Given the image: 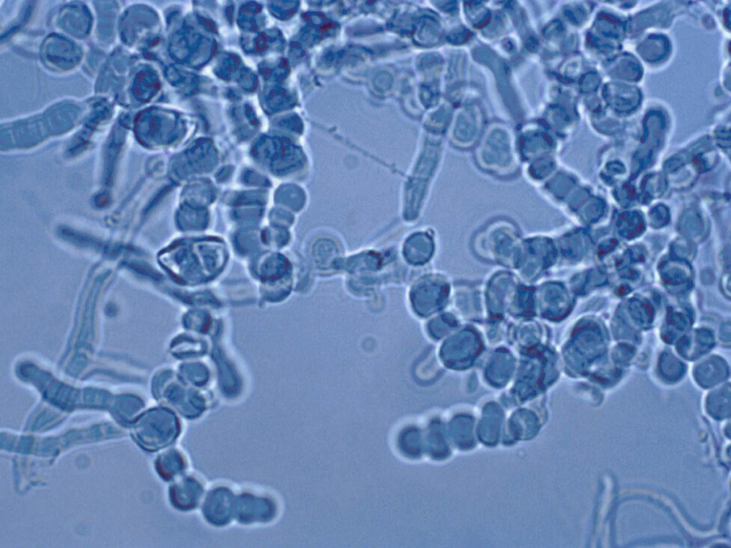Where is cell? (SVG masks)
<instances>
[{"instance_id": "3957f363", "label": "cell", "mask_w": 731, "mask_h": 548, "mask_svg": "<svg viewBox=\"0 0 731 548\" xmlns=\"http://www.w3.org/2000/svg\"><path fill=\"white\" fill-rule=\"evenodd\" d=\"M144 428V439L152 448L163 447L174 442L180 435L178 420L171 413L160 411L154 413Z\"/></svg>"}, {"instance_id": "6da1fadb", "label": "cell", "mask_w": 731, "mask_h": 548, "mask_svg": "<svg viewBox=\"0 0 731 548\" xmlns=\"http://www.w3.org/2000/svg\"><path fill=\"white\" fill-rule=\"evenodd\" d=\"M275 500L264 494L243 492L235 497L233 518L243 524L267 523L276 516Z\"/></svg>"}, {"instance_id": "277c9868", "label": "cell", "mask_w": 731, "mask_h": 548, "mask_svg": "<svg viewBox=\"0 0 731 548\" xmlns=\"http://www.w3.org/2000/svg\"><path fill=\"white\" fill-rule=\"evenodd\" d=\"M203 493L201 482L193 476H186L170 488L172 505L180 511H190L196 507Z\"/></svg>"}, {"instance_id": "5b68a950", "label": "cell", "mask_w": 731, "mask_h": 548, "mask_svg": "<svg viewBox=\"0 0 731 548\" xmlns=\"http://www.w3.org/2000/svg\"><path fill=\"white\" fill-rule=\"evenodd\" d=\"M186 467V460L184 455L176 449H171L164 452L158 460L159 473L167 480L181 475Z\"/></svg>"}, {"instance_id": "7a4b0ae2", "label": "cell", "mask_w": 731, "mask_h": 548, "mask_svg": "<svg viewBox=\"0 0 731 548\" xmlns=\"http://www.w3.org/2000/svg\"><path fill=\"white\" fill-rule=\"evenodd\" d=\"M236 494L226 486H217L206 494L201 507L205 520L212 526L223 527L233 518Z\"/></svg>"}, {"instance_id": "8992f818", "label": "cell", "mask_w": 731, "mask_h": 548, "mask_svg": "<svg viewBox=\"0 0 731 548\" xmlns=\"http://www.w3.org/2000/svg\"><path fill=\"white\" fill-rule=\"evenodd\" d=\"M707 410L712 417L723 420L730 417V390L729 387H722L710 393L707 400Z\"/></svg>"}]
</instances>
